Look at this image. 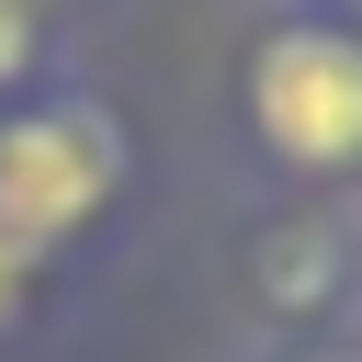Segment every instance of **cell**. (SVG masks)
<instances>
[{
	"instance_id": "277c9868",
	"label": "cell",
	"mask_w": 362,
	"mask_h": 362,
	"mask_svg": "<svg viewBox=\"0 0 362 362\" xmlns=\"http://www.w3.org/2000/svg\"><path fill=\"white\" fill-rule=\"evenodd\" d=\"M0 305H11V249H0Z\"/></svg>"
},
{
	"instance_id": "3957f363",
	"label": "cell",
	"mask_w": 362,
	"mask_h": 362,
	"mask_svg": "<svg viewBox=\"0 0 362 362\" xmlns=\"http://www.w3.org/2000/svg\"><path fill=\"white\" fill-rule=\"evenodd\" d=\"M23 57H34V23H23V11H11V0H0V79H11V68H23Z\"/></svg>"
},
{
	"instance_id": "5b68a950",
	"label": "cell",
	"mask_w": 362,
	"mask_h": 362,
	"mask_svg": "<svg viewBox=\"0 0 362 362\" xmlns=\"http://www.w3.org/2000/svg\"><path fill=\"white\" fill-rule=\"evenodd\" d=\"M317 362H362V351H317Z\"/></svg>"
},
{
	"instance_id": "6da1fadb",
	"label": "cell",
	"mask_w": 362,
	"mask_h": 362,
	"mask_svg": "<svg viewBox=\"0 0 362 362\" xmlns=\"http://www.w3.org/2000/svg\"><path fill=\"white\" fill-rule=\"evenodd\" d=\"M249 124L294 170H351L362 158V45L328 23H283L249 57Z\"/></svg>"
},
{
	"instance_id": "7a4b0ae2",
	"label": "cell",
	"mask_w": 362,
	"mask_h": 362,
	"mask_svg": "<svg viewBox=\"0 0 362 362\" xmlns=\"http://www.w3.org/2000/svg\"><path fill=\"white\" fill-rule=\"evenodd\" d=\"M124 181V147L102 113L57 102V113H11L0 124V249H45L79 215H102Z\"/></svg>"
}]
</instances>
